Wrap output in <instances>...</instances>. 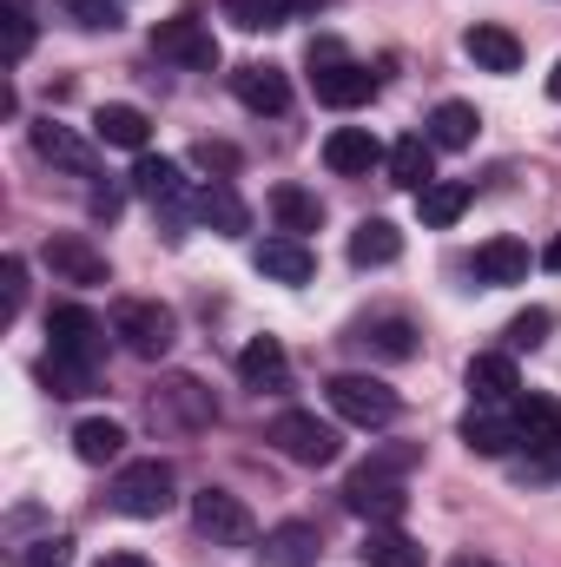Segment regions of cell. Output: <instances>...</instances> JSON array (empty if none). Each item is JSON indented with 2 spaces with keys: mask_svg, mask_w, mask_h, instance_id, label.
<instances>
[{
  "mask_svg": "<svg viewBox=\"0 0 561 567\" xmlns=\"http://www.w3.org/2000/svg\"><path fill=\"white\" fill-rule=\"evenodd\" d=\"M536 265H542V258H536L522 238H489V245L476 251V278L482 284H529Z\"/></svg>",
  "mask_w": 561,
  "mask_h": 567,
  "instance_id": "cell-23",
  "label": "cell"
},
{
  "mask_svg": "<svg viewBox=\"0 0 561 567\" xmlns=\"http://www.w3.org/2000/svg\"><path fill=\"white\" fill-rule=\"evenodd\" d=\"M404 258V231L390 225V218H364L357 231H350V265L357 271H384V265H397Z\"/></svg>",
  "mask_w": 561,
  "mask_h": 567,
  "instance_id": "cell-25",
  "label": "cell"
},
{
  "mask_svg": "<svg viewBox=\"0 0 561 567\" xmlns=\"http://www.w3.org/2000/svg\"><path fill=\"white\" fill-rule=\"evenodd\" d=\"M27 140H33V152H40L47 165H60V172H73V178H93V172H100V152L80 140L73 126H60V120L27 126Z\"/></svg>",
  "mask_w": 561,
  "mask_h": 567,
  "instance_id": "cell-14",
  "label": "cell"
},
{
  "mask_svg": "<svg viewBox=\"0 0 561 567\" xmlns=\"http://www.w3.org/2000/svg\"><path fill=\"white\" fill-rule=\"evenodd\" d=\"M192 212H198L212 231H225V238H238V231L252 225V212H245V198L232 192V178H212V185H198V192H192Z\"/></svg>",
  "mask_w": 561,
  "mask_h": 567,
  "instance_id": "cell-24",
  "label": "cell"
},
{
  "mask_svg": "<svg viewBox=\"0 0 561 567\" xmlns=\"http://www.w3.org/2000/svg\"><path fill=\"white\" fill-rule=\"evenodd\" d=\"M0 278H7V317H20V310H27V265H20V258H7V265H0Z\"/></svg>",
  "mask_w": 561,
  "mask_h": 567,
  "instance_id": "cell-42",
  "label": "cell"
},
{
  "mask_svg": "<svg viewBox=\"0 0 561 567\" xmlns=\"http://www.w3.org/2000/svg\"><path fill=\"white\" fill-rule=\"evenodd\" d=\"M357 555H364V567H422V542H410V535L390 522V528H370Z\"/></svg>",
  "mask_w": 561,
  "mask_h": 567,
  "instance_id": "cell-33",
  "label": "cell"
},
{
  "mask_svg": "<svg viewBox=\"0 0 561 567\" xmlns=\"http://www.w3.org/2000/svg\"><path fill=\"white\" fill-rule=\"evenodd\" d=\"M449 567H489V561H476V555H462V561H449Z\"/></svg>",
  "mask_w": 561,
  "mask_h": 567,
  "instance_id": "cell-48",
  "label": "cell"
},
{
  "mask_svg": "<svg viewBox=\"0 0 561 567\" xmlns=\"http://www.w3.org/2000/svg\"><path fill=\"white\" fill-rule=\"evenodd\" d=\"M20 567H73V542H67V535H47V542L27 548V561Z\"/></svg>",
  "mask_w": 561,
  "mask_h": 567,
  "instance_id": "cell-41",
  "label": "cell"
},
{
  "mask_svg": "<svg viewBox=\"0 0 561 567\" xmlns=\"http://www.w3.org/2000/svg\"><path fill=\"white\" fill-rule=\"evenodd\" d=\"M390 185H404V192H422V185H436V145L429 133H404V140L390 145Z\"/></svg>",
  "mask_w": 561,
  "mask_h": 567,
  "instance_id": "cell-26",
  "label": "cell"
},
{
  "mask_svg": "<svg viewBox=\"0 0 561 567\" xmlns=\"http://www.w3.org/2000/svg\"><path fill=\"white\" fill-rule=\"evenodd\" d=\"M225 20H232L238 33H272L290 13H284V0H225Z\"/></svg>",
  "mask_w": 561,
  "mask_h": 567,
  "instance_id": "cell-36",
  "label": "cell"
},
{
  "mask_svg": "<svg viewBox=\"0 0 561 567\" xmlns=\"http://www.w3.org/2000/svg\"><path fill=\"white\" fill-rule=\"evenodd\" d=\"M40 258H47V271L60 284H113V271H106V251H93L80 231H53L47 245H40Z\"/></svg>",
  "mask_w": 561,
  "mask_h": 567,
  "instance_id": "cell-11",
  "label": "cell"
},
{
  "mask_svg": "<svg viewBox=\"0 0 561 567\" xmlns=\"http://www.w3.org/2000/svg\"><path fill=\"white\" fill-rule=\"evenodd\" d=\"M152 53L172 60V66H185V73H218V60H225L212 20H198V13H172V20H159V27H152Z\"/></svg>",
  "mask_w": 561,
  "mask_h": 567,
  "instance_id": "cell-5",
  "label": "cell"
},
{
  "mask_svg": "<svg viewBox=\"0 0 561 567\" xmlns=\"http://www.w3.org/2000/svg\"><path fill=\"white\" fill-rule=\"evenodd\" d=\"M324 396H330V416L350 429H390L404 416V396L384 383V377H364V370H344V377H330L324 383Z\"/></svg>",
  "mask_w": 561,
  "mask_h": 567,
  "instance_id": "cell-2",
  "label": "cell"
},
{
  "mask_svg": "<svg viewBox=\"0 0 561 567\" xmlns=\"http://www.w3.org/2000/svg\"><path fill=\"white\" fill-rule=\"evenodd\" d=\"M549 100H561V60H555V73H549Z\"/></svg>",
  "mask_w": 561,
  "mask_h": 567,
  "instance_id": "cell-47",
  "label": "cell"
},
{
  "mask_svg": "<svg viewBox=\"0 0 561 567\" xmlns=\"http://www.w3.org/2000/svg\"><path fill=\"white\" fill-rule=\"evenodd\" d=\"M60 13H67L80 33H120V27H126L120 0H60Z\"/></svg>",
  "mask_w": 561,
  "mask_h": 567,
  "instance_id": "cell-35",
  "label": "cell"
},
{
  "mask_svg": "<svg viewBox=\"0 0 561 567\" xmlns=\"http://www.w3.org/2000/svg\"><path fill=\"white\" fill-rule=\"evenodd\" d=\"M93 133H100V145H120V152H145V140H152V120H145L140 106H100L93 113Z\"/></svg>",
  "mask_w": 561,
  "mask_h": 567,
  "instance_id": "cell-30",
  "label": "cell"
},
{
  "mask_svg": "<svg viewBox=\"0 0 561 567\" xmlns=\"http://www.w3.org/2000/svg\"><path fill=\"white\" fill-rule=\"evenodd\" d=\"M350 343L370 350V357H384V363H410L417 357V323L410 317H370V323L350 330Z\"/></svg>",
  "mask_w": 561,
  "mask_h": 567,
  "instance_id": "cell-21",
  "label": "cell"
},
{
  "mask_svg": "<svg viewBox=\"0 0 561 567\" xmlns=\"http://www.w3.org/2000/svg\"><path fill=\"white\" fill-rule=\"evenodd\" d=\"M549 323H555V317H549L542 303H536V310H522V317L509 323V350H536V343L549 337Z\"/></svg>",
  "mask_w": 561,
  "mask_h": 567,
  "instance_id": "cell-40",
  "label": "cell"
},
{
  "mask_svg": "<svg viewBox=\"0 0 561 567\" xmlns=\"http://www.w3.org/2000/svg\"><path fill=\"white\" fill-rule=\"evenodd\" d=\"M33 377H40L53 396H67V403H73V396H93V383H100L86 363H67V357H53V350L40 357V370H33Z\"/></svg>",
  "mask_w": 561,
  "mask_h": 567,
  "instance_id": "cell-34",
  "label": "cell"
},
{
  "mask_svg": "<svg viewBox=\"0 0 561 567\" xmlns=\"http://www.w3.org/2000/svg\"><path fill=\"white\" fill-rule=\"evenodd\" d=\"M113 337H120L133 357L159 363V357L178 343V317H172L159 297H120V303H113Z\"/></svg>",
  "mask_w": 561,
  "mask_h": 567,
  "instance_id": "cell-4",
  "label": "cell"
},
{
  "mask_svg": "<svg viewBox=\"0 0 561 567\" xmlns=\"http://www.w3.org/2000/svg\"><path fill=\"white\" fill-rule=\"evenodd\" d=\"M272 218H278V231L304 238V231H317V225H324V198L284 178V185H272Z\"/></svg>",
  "mask_w": 561,
  "mask_h": 567,
  "instance_id": "cell-28",
  "label": "cell"
},
{
  "mask_svg": "<svg viewBox=\"0 0 561 567\" xmlns=\"http://www.w3.org/2000/svg\"><path fill=\"white\" fill-rule=\"evenodd\" d=\"M238 377H245V390H258V396H284V390H290V357H284L278 337H252V343L238 350Z\"/></svg>",
  "mask_w": 561,
  "mask_h": 567,
  "instance_id": "cell-15",
  "label": "cell"
},
{
  "mask_svg": "<svg viewBox=\"0 0 561 567\" xmlns=\"http://www.w3.org/2000/svg\"><path fill=\"white\" fill-rule=\"evenodd\" d=\"M462 212H469V185H462V178H436V185L417 192V218L429 231H449Z\"/></svg>",
  "mask_w": 561,
  "mask_h": 567,
  "instance_id": "cell-31",
  "label": "cell"
},
{
  "mask_svg": "<svg viewBox=\"0 0 561 567\" xmlns=\"http://www.w3.org/2000/svg\"><path fill=\"white\" fill-rule=\"evenodd\" d=\"M324 7H330V0H284V13H290V20H317Z\"/></svg>",
  "mask_w": 561,
  "mask_h": 567,
  "instance_id": "cell-44",
  "label": "cell"
},
{
  "mask_svg": "<svg viewBox=\"0 0 561 567\" xmlns=\"http://www.w3.org/2000/svg\"><path fill=\"white\" fill-rule=\"evenodd\" d=\"M232 93H238L245 113H284V106H290V80H284V66H272V60L238 66V73H232Z\"/></svg>",
  "mask_w": 561,
  "mask_h": 567,
  "instance_id": "cell-17",
  "label": "cell"
},
{
  "mask_svg": "<svg viewBox=\"0 0 561 567\" xmlns=\"http://www.w3.org/2000/svg\"><path fill=\"white\" fill-rule=\"evenodd\" d=\"M344 508L350 515H364L370 528H390V522H404V508H410V488H404V475H384V468H357L350 482H344Z\"/></svg>",
  "mask_w": 561,
  "mask_h": 567,
  "instance_id": "cell-9",
  "label": "cell"
},
{
  "mask_svg": "<svg viewBox=\"0 0 561 567\" xmlns=\"http://www.w3.org/2000/svg\"><path fill=\"white\" fill-rule=\"evenodd\" d=\"M192 165H198V172H212V178H232L245 158H238V145H225V140H198V145H192Z\"/></svg>",
  "mask_w": 561,
  "mask_h": 567,
  "instance_id": "cell-37",
  "label": "cell"
},
{
  "mask_svg": "<svg viewBox=\"0 0 561 567\" xmlns=\"http://www.w3.org/2000/svg\"><path fill=\"white\" fill-rule=\"evenodd\" d=\"M93 218H106V225H113V218H120V192H106V185H100V192H93Z\"/></svg>",
  "mask_w": 561,
  "mask_h": 567,
  "instance_id": "cell-43",
  "label": "cell"
},
{
  "mask_svg": "<svg viewBox=\"0 0 561 567\" xmlns=\"http://www.w3.org/2000/svg\"><path fill=\"white\" fill-rule=\"evenodd\" d=\"M106 337H113V323H100L86 303H53V310H47V350H53V357H67V363L100 370Z\"/></svg>",
  "mask_w": 561,
  "mask_h": 567,
  "instance_id": "cell-6",
  "label": "cell"
},
{
  "mask_svg": "<svg viewBox=\"0 0 561 567\" xmlns=\"http://www.w3.org/2000/svg\"><path fill=\"white\" fill-rule=\"evenodd\" d=\"M390 152L377 145V133L370 126H337L330 140H324V165L337 172V178H364L370 165H384Z\"/></svg>",
  "mask_w": 561,
  "mask_h": 567,
  "instance_id": "cell-18",
  "label": "cell"
},
{
  "mask_svg": "<svg viewBox=\"0 0 561 567\" xmlns=\"http://www.w3.org/2000/svg\"><path fill=\"white\" fill-rule=\"evenodd\" d=\"M145 416L159 429H212L218 423V403H212V390L198 377H165V383H152Z\"/></svg>",
  "mask_w": 561,
  "mask_h": 567,
  "instance_id": "cell-8",
  "label": "cell"
},
{
  "mask_svg": "<svg viewBox=\"0 0 561 567\" xmlns=\"http://www.w3.org/2000/svg\"><path fill=\"white\" fill-rule=\"evenodd\" d=\"M106 502H113V515L159 522V515H172V502H178V475H172L165 455H140V462H126V468L113 475Z\"/></svg>",
  "mask_w": 561,
  "mask_h": 567,
  "instance_id": "cell-1",
  "label": "cell"
},
{
  "mask_svg": "<svg viewBox=\"0 0 561 567\" xmlns=\"http://www.w3.org/2000/svg\"><path fill=\"white\" fill-rule=\"evenodd\" d=\"M462 53H469L482 73H516V66H522V40H516L509 27H496V20H476V27L462 33Z\"/></svg>",
  "mask_w": 561,
  "mask_h": 567,
  "instance_id": "cell-20",
  "label": "cell"
},
{
  "mask_svg": "<svg viewBox=\"0 0 561 567\" xmlns=\"http://www.w3.org/2000/svg\"><path fill=\"white\" fill-rule=\"evenodd\" d=\"M310 93H317V106H337V113H350V106H370L377 100V73L364 66V60H324V66H310Z\"/></svg>",
  "mask_w": 561,
  "mask_h": 567,
  "instance_id": "cell-10",
  "label": "cell"
},
{
  "mask_svg": "<svg viewBox=\"0 0 561 567\" xmlns=\"http://www.w3.org/2000/svg\"><path fill=\"white\" fill-rule=\"evenodd\" d=\"M252 265H258L272 284H310V278H317V258H310V245H304V238H290V231L265 238V245L252 251Z\"/></svg>",
  "mask_w": 561,
  "mask_h": 567,
  "instance_id": "cell-19",
  "label": "cell"
},
{
  "mask_svg": "<svg viewBox=\"0 0 561 567\" xmlns=\"http://www.w3.org/2000/svg\"><path fill=\"white\" fill-rule=\"evenodd\" d=\"M422 462V442H384V449H370V468H384V475H410Z\"/></svg>",
  "mask_w": 561,
  "mask_h": 567,
  "instance_id": "cell-38",
  "label": "cell"
},
{
  "mask_svg": "<svg viewBox=\"0 0 561 567\" xmlns=\"http://www.w3.org/2000/svg\"><path fill=\"white\" fill-rule=\"evenodd\" d=\"M0 20H7V66H20L33 53V20H27V7H7Z\"/></svg>",
  "mask_w": 561,
  "mask_h": 567,
  "instance_id": "cell-39",
  "label": "cell"
},
{
  "mask_svg": "<svg viewBox=\"0 0 561 567\" xmlns=\"http://www.w3.org/2000/svg\"><path fill=\"white\" fill-rule=\"evenodd\" d=\"M462 449L469 455H489V462H502L509 449H522V429H516V410H502V403H476L469 416H462Z\"/></svg>",
  "mask_w": 561,
  "mask_h": 567,
  "instance_id": "cell-12",
  "label": "cell"
},
{
  "mask_svg": "<svg viewBox=\"0 0 561 567\" xmlns=\"http://www.w3.org/2000/svg\"><path fill=\"white\" fill-rule=\"evenodd\" d=\"M317 561V528L310 522H278L265 535V567H310Z\"/></svg>",
  "mask_w": 561,
  "mask_h": 567,
  "instance_id": "cell-32",
  "label": "cell"
},
{
  "mask_svg": "<svg viewBox=\"0 0 561 567\" xmlns=\"http://www.w3.org/2000/svg\"><path fill=\"white\" fill-rule=\"evenodd\" d=\"M192 528H198L212 548H252V542H258V522H252V508H245L232 488H198V495H192Z\"/></svg>",
  "mask_w": 561,
  "mask_h": 567,
  "instance_id": "cell-7",
  "label": "cell"
},
{
  "mask_svg": "<svg viewBox=\"0 0 561 567\" xmlns=\"http://www.w3.org/2000/svg\"><path fill=\"white\" fill-rule=\"evenodd\" d=\"M482 133V113L469 106V100H442L436 113H429V145L436 152H469Z\"/></svg>",
  "mask_w": 561,
  "mask_h": 567,
  "instance_id": "cell-27",
  "label": "cell"
},
{
  "mask_svg": "<svg viewBox=\"0 0 561 567\" xmlns=\"http://www.w3.org/2000/svg\"><path fill=\"white\" fill-rule=\"evenodd\" d=\"M73 455H80L86 468L120 462V455H126V423H113V416H86V423L73 429Z\"/></svg>",
  "mask_w": 561,
  "mask_h": 567,
  "instance_id": "cell-29",
  "label": "cell"
},
{
  "mask_svg": "<svg viewBox=\"0 0 561 567\" xmlns=\"http://www.w3.org/2000/svg\"><path fill=\"white\" fill-rule=\"evenodd\" d=\"M265 442L278 449L284 462H297V468H330V462L344 455V435H337V423H317L310 410H284V416H272Z\"/></svg>",
  "mask_w": 561,
  "mask_h": 567,
  "instance_id": "cell-3",
  "label": "cell"
},
{
  "mask_svg": "<svg viewBox=\"0 0 561 567\" xmlns=\"http://www.w3.org/2000/svg\"><path fill=\"white\" fill-rule=\"evenodd\" d=\"M509 410H516V429H522V449H529L536 462H549V455H561V403H555V396H516Z\"/></svg>",
  "mask_w": 561,
  "mask_h": 567,
  "instance_id": "cell-16",
  "label": "cell"
},
{
  "mask_svg": "<svg viewBox=\"0 0 561 567\" xmlns=\"http://www.w3.org/2000/svg\"><path fill=\"white\" fill-rule=\"evenodd\" d=\"M462 383H469V396H476V403H516V396H522L516 357H502V350H489V357H469Z\"/></svg>",
  "mask_w": 561,
  "mask_h": 567,
  "instance_id": "cell-22",
  "label": "cell"
},
{
  "mask_svg": "<svg viewBox=\"0 0 561 567\" xmlns=\"http://www.w3.org/2000/svg\"><path fill=\"white\" fill-rule=\"evenodd\" d=\"M100 567H152V561H145V555H106Z\"/></svg>",
  "mask_w": 561,
  "mask_h": 567,
  "instance_id": "cell-45",
  "label": "cell"
},
{
  "mask_svg": "<svg viewBox=\"0 0 561 567\" xmlns=\"http://www.w3.org/2000/svg\"><path fill=\"white\" fill-rule=\"evenodd\" d=\"M542 265H549V271H561V238L549 245V251H542Z\"/></svg>",
  "mask_w": 561,
  "mask_h": 567,
  "instance_id": "cell-46",
  "label": "cell"
},
{
  "mask_svg": "<svg viewBox=\"0 0 561 567\" xmlns=\"http://www.w3.org/2000/svg\"><path fill=\"white\" fill-rule=\"evenodd\" d=\"M133 192H140L145 205L172 212V225H178V212L192 205V192H185V172H178V158H152V152H140V165H133ZM178 238H185V231H178Z\"/></svg>",
  "mask_w": 561,
  "mask_h": 567,
  "instance_id": "cell-13",
  "label": "cell"
}]
</instances>
